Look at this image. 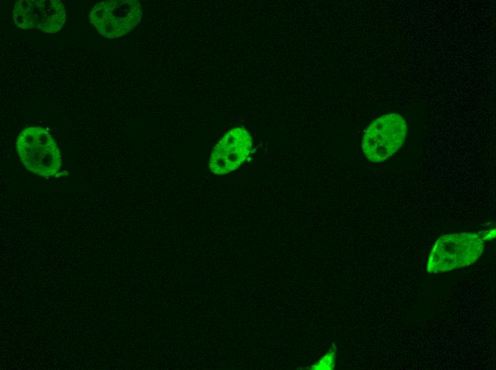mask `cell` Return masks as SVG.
I'll use <instances>...</instances> for the list:
<instances>
[{
  "label": "cell",
  "instance_id": "cell-1",
  "mask_svg": "<svg viewBox=\"0 0 496 370\" xmlns=\"http://www.w3.org/2000/svg\"><path fill=\"white\" fill-rule=\"evenodd\" d=\"M484 250V242L475 233L446 234L433 245L426 263L429 273H440L473 264Z\"/></svg>",
  "mask_w": 496,
  "mask_h": 370
},
{
  "label": "cell",
  "instance_id": "cell-2",
  "mask_svg": "<svg viewBox=\"0 0 496 370\" xmlns=\"http://www.w3.org/2000/svg\"><path fill=\"white\" fill-rule=\"evenodd\" d=\"M21 162L32 174L44 178L56 175L61 166V154L52 135L41 127L21 130L16 139Z\"/></svg>",
  "mask_w": 496,
  "mask_h": 370
},
{
  "label": "cell",
  "instance_id": "cell-3",
  "mask_svg": "<svg viewBox=\"0 0 496 370\" xmlns=\"http://www.w3.org/2000/svg\"><path fill=\"white\" fill-rule=\"evenodd\" d=\"M407 132V122L398 113H388L376 118L363 136L361 148L365 157L372 162L385 161L401 148Z\"/></svg>",
  "mask_w": 496,
  "mask_h": 370
},
{
  "label": "cell",
  "instance_id": "cell-4",
  "mask_svg": "<svg viewBox=\"0 0 496 370\" xmlns=\"http://www.w3.org/2000/svg\"><path fill=\"white\" fill-rule=\"evenodd\" d=\"M141 4L136 0H108L95 4L89 18L103 37L116 38L126 35L140 22Z\"/></svg>",
  "mask_w": 496,
  "mask_h": 370
},
{
  "label": "cell",
  "instance_id": "cell-5",
  "mask_svg": "<svg viewBox=\"0 0 496 370\" xmlns=\"http://www.w3.org/2000/svg\"><path fill=\"white\" fill-rule=\"evenodd\" d=\"M66 10L59 0H20L13 10L15 24L24 30L58 31L66 22Z\"/></svg>",
  "mask_w": 496,
  "mask_h": 370
},
{
  "label": "cell",
  "instance_id": "cell-6",
  "mask_svg": "<svg viewBox=\"0 0 496 370\" xmlns=\"http://www.w3.org/2000/svg\"><path fill=\"white\" fill-rule=\"evenodd\" d=\"M252 147V136L245 129H232L212 149L209 160L210 171L217 175L232 172L246 160Z\"/></svg>",
  "mask_w": 496,
  "mask_h": 370
}]
</instances>
